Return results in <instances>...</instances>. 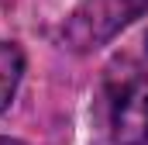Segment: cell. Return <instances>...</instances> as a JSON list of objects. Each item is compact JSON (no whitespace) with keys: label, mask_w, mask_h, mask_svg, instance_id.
Segmentation results:
<instances>
[{"label":"cell","mask_w":148,"mask_h":145,"mask_svg":"<svg viewBox=\"0 0 148 145\" xmlns=\"http://www.w3.org/2000/svg\"><path fill=\"white\" fill-rule=\"evenodd\" d=\"M107 114L117 145H148V76L127 59L107 69Z\"/></svg>","instance_id":"1"},{"label":"cell","mask_w":148,"mask_h":145,"mask_svg":"<svg viewBox=\"0 0 148 145\" xmlns=\"http://www.w3.org/2000/svg\"><path fill=\"white\" fill-rule=\"evenodd\" d=\"M145 7L148 0H86L66 24V41L73 48H93Z\"/></svg>","instance_id":"2"},{"label":"cell","mask_w":148,"mask_h":145,"mask_svg":"<svg viewBox=\"0 0 148 145\" xmlns=\"http://www.w3.org/2000/svg\"><path fill=\"white\" fill-rule=\"evenodd\" d=\"M21 72H24V55L17 45L10 41H0V110L10 104L17 83H21Z\"/></svg>","instance_id":"3"},{"label":"cell","mask_w":148,"mask_h":145,"mask_svg":"<svg viewBox=\"0 0 148 145\" xmlns=\"http://www.w3.org/2000/svg\"><path fill=\"white\" fill-rule=\"evenodd\" d=\"M0 145H21V142H10V138H0Z\"/></svg>","instance_id":"4"}]
</instances>
